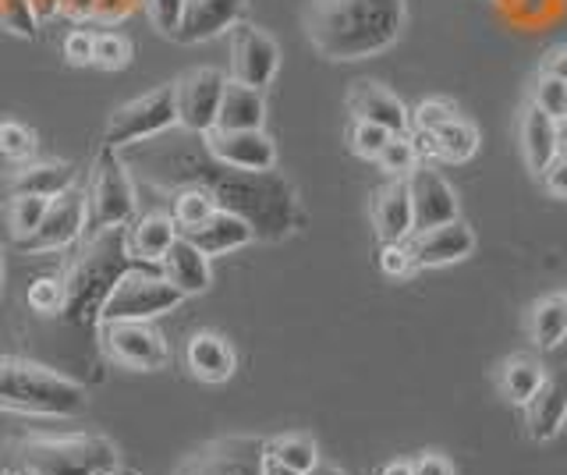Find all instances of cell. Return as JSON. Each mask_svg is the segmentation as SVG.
Segmentation results:
<instances>
[{
  "instance_id": "29",
  "label": "cell",
  "mask_w": 567,
  "mask_h": 475,
  "mask_svg": "<svg viewBox=\"0 0 567 475\" xmlns=\"http://www.w3.org/2000/svg\"><path fill=\"white\" fill-rule=\"evenodd\" d=\"M543 380H546V365L536 355H511L501 365V394L511 404H522V409L536 397Z\"/></svg>"
},
{
  "instance_id": "38",
  "label": "cell",
  "mask_w": 567,
  "mask_h": 475,
  "mask_svg": "<svg viewBox=\"0 0 567 475\" xmlns=\"http://www.w3.org/2000/svg\"><path fill=\"white\" fill-rule=\"evenodd\" d=\"M93 64L106 68V72H121L132 64V43L121 32H100L93 47Z\"/></svg>"
},
{
  "instance_id": "48",
  "label": "cell",
  "mask_w": 567,
  "mask_h": 475,
  "mask_svg": "<svg viewBox=\"0 0 567 475\" xmlns=\"http://www.w3.org/2000/svg\"><path fill=\"white\" fill-rule=\"evenodd\" d=\"M262 475H301V472H295V468H288L284 462H277V457L266 454L262 457Z\"/></svg>"
},
{
  "instance_id": "9",
  "label": "cell",
  "mask_w": 567,
  "mask_h": 475,
  "mask_svg": "<svg viewBox=\"0 0 567 475\" xmlns=\"http://www.w3.org/2000/svg\"><path fill=\"white\" fill-rule=\"evenodd\" d=\"M266 440L262 436H217L182 457L174 475H262Z\"/></svg>"
},
{
  "instance_id": "6",
  "label": "cell",
  "mask_w": 567,
  "mask_h": 475,
  "mask_svg": "<svg viewBox=\"0 0 567 475\" xmlns=\"http://www.w3.org/2000/svg\"><path fill=\"white\" fill-rule=\"evenodd\" d=\"M89 217H85V231L96 235L106 227H124L135 217V182H132V167L121 161L117 149L103 146L96 153L93 164V182H89Z\"/></svg>"
},
{
  "instance_id": "27",
  "label": "cell",
  "mask_w": 567,
  "mask_h": 475,
  "mask_svg": "<svg viewBox=\"0 0 567 475\" xmlns=\"http://www.w3.org/2000/svg\"><path fill=\"white\" fill-rule=\"evenodd\" d=\"M174 238L177 224L171 214H146L128 227V252L135 262H164Z\"/></svg>"
},
{
  "instance_id": "13",
  "label": "cell",
  "mask_w": 567,
  "mask_h": 475,
  "mask_svg": "<svg viewBox=\"0 0 567 475\" xmlns=\"http://www.w3.org/2000/svg\"><path fill=\"white\" fill-rule=\"evenodd\" d=\"M280 72V47L270 32L248 22L230 29V79L252 90H266Z\"/></svg>"
},
{
  "instance_id": "43",
  "label": "cell",
  "mask_w": 567,
  "mask_h": 475,
  "mask_svg": "<svg viewBox=\"0 0 567 475\" xmlns=\"http://www.w3.org/2000/svg\"><path fill=\"white\" fill-rule=\"evenodd\" d=\"M380 270L386 277H408L415 270V262H412V256H408L404 241H380Z\"/></svg>"
},
{
  "instance_id": "14",
  "label": "cell",
  "mask_w": 567,
  "mask_h": 475,
  "mask_svg": "<svg viewBox=\"0 0 567 475\" xmlns=\"http://www.w3.org/2000/svg\"><path fill=\"white\" fill-rule=\"evenodd\" d=\"M408 196H412V220L415 231H430V227L457 220V196L451 182L433 167H415L408 174Z\"/></svg>"
},
{
  "instance_id": "3",
  "label": "cell",
  "mask_w": 567,
  "mask_h": 475,
  "mask_svg": "<svg viewBox=\"0 0 567 475\" xmlns=\"http://www.w3.org/2000/svg\"><path fill=\"white\" fill-rule=\"evenodd\" d=\"M132 267L135 259L128 252V227H106V231L89 235V241H82L64 262L61 316L75 327H93L100 320L106 295Z\"/></svg>"
},
{
  "instance_id": "19",
  "label": "cell",
  "mask_w": 567,
  "mask_h": 475,
  "mask_svg": "<svg viewBox=\"0 0 567 475\" xmlns=\"http://www.w3.org/2000/svg\"><path fill=\"white\" fill-rule=\"evenodd\" d=\"M75 182V167L64 161H29L22 167L8 171L0 178V199H18V196H43L53 199Z\"/></svg>"
},
{
  "instance_id": "51",
  "label": "cell",
  "mask_w": 567,
  "mask_h": 475,
  "mask_svg": "<svg viewBox=\"0 0 567 475\" xmlns=\"http://www.w3.org/2000/svg\"><path fill=\"white\" fill-rule=\"evenodd\" d=\"M306 475H344L341 468H337V465H323V462H319L312 472H306Z\"/></svg>"
},
{
  "instance_id": "49",
  "label": "cell",
  "mask_w": 567,
  "mask_h": 475,
  "mask_svg": "<svg viewBox=\"0 0 567 475\" xmlns=\"http://www.w3.org/2000/svg\"><path fill=\"white\" fill-rule=\"evenodd\" d=\"M32 8H35L40 19H47V14H58L64 8V0H32Z\"/></svg>"
},
{
  "instance_id": "47",
  "label": "cell",
  "mask_w": 567,
  "mask_h": 475,
  "mask_svg": "<svg viewBox=\"0 0 567 475\" xmlns=\"http://www.w3.org/2000/svg\"><path fill=\"white\" fill-rule=\"evenodd\" d=\"M539 68L567 85V43H564V47H554V50H546V58H543Z\"/></svg>"
},
{
  "instance_id": "17",
  "label": "cell",
  "mask_w": 567,
  "mask_h": 475,
  "mask_svg": "<svg viewBox=\"0 0 567 475\" xmlns=\"http://www.w3.org/2000/svg\"><path fill=\"white\" fill-rule=\"evenodd\" d=\"M348 111L359 121H372V125L386 128L390 135H412V111L404 107L398 93H390L386 85L362 79L351 85L348 93Z\"/></svg>"
},
{
  "instance_id": "15",
  "label": "cell",
  "mask_w": 567,
  "mask_h": 475,
  "mask_svg": "<svg viewBox=\"0 0 567 475\" xmlns=\"http://www.w3.org/2000/svg\"><path fill=\"white\" fill-rule=\"evenodd\" d=\"M404 245H408V256L415 262V270H436V267H451V262L472 256L475 235L468 224L451 220V224L430 227V231H415Z\"/></svg>"
},
{
  "instance_id": "44",
  "label": "cell",
  "mask_w": 567,
  "mask_h": 475,
  "mask_svg": "<svg viewBox=\"0 0 567 475\" xmlns=\"http://www.w3.org/2000/svg\"><path fill=\"white\" fill-rule=\"evenodd\" d=\"M93 47H96L93 32L75 29V32H68V40H64V58L71 64H93Z\"/></svg>"
},
{
  "instance_id": "39",
  "label": "cell",
  "mask_w": 567,
  "mask_h": 475,
  "mask_svg": "<svg viewBox=\"0 0 567 475\" xmlns=\"http://www.w3.org/2000/svg\"><path fill=\"white\" fill-rule=\"evenodd\" d=\"M29 309L40 312V316H58L64 309V285L53 277H40L29 285Z\"/></svg>"
},
{
  "instance_id": "53",
  "label": "cell",
  "mask_w": 567,
  "mask_h": 475,
  "mask_svg": "<svg viewBox=\"0 0 567 475\" xmlns=\"http://www.w3.org/2000/svg\"><path fill=\"white\" fill-rule=\"evenodd\" d=\"M4 475H18V472H4Z\"/></svg>"
},
{
  "instance_id": "37",
  "label": "cell",
  "mask_w": 567,
  "mask_h": 475,
  "mask_svg": "<svg viewBox=\"0 0 567 475\" xmlns=\"http://www.w3.org/2000/svg\"><path fill=\"white\" fill-rule=\"evenodd\" d=\"M35 22H40V14H35L32 0H0V29L4 32H14V37L22 40H35Z\"/></svg>"
},
{
  "instance_id": "11",
  "label": "cell",
  "mask_w": 567,
  "mask_h": 475,
  "mask_svg": "<svg viewBox=\"0 0 567 475\" xmlns=\"http://www.w3.org/2000/svg\"><path fill=\"white\" fill-rule=\"evenodd\" d=\"M85 217H89V199L82 188H64L61 196H53L47 214L40 220L32 235L18 238L14 249L18 252H53V249H68V245H75L79 235L85 231Z\"/></svg>"
},
{
  "instance_id": "31",
  "label": "cell",
  "mask_w": 567,
  "mask_h": 475,
  "mask_svg": "<svg viewBox=\"0 0 567 475\" xmlns=\"http://www.w3.org/2000/svg\"><path fill=\"white\" fill-rule=\"evenodd\" d=\"M266 454L277 457V462H284L288 468L301 472V475L319 465V447H316V440L306 433H288V436H277V440H266Z\"/></svg>"
},
{
  "instance_id": "20",
  "label": "cell",
  "mask_w": 567,
  "mask_h": 475,
  "mask_svg": "<svg viewBox=\"0 0 567 475\" xmlns=\"http://www.w3.org/2000/svg\"><path fill=\"white\" fill-rule=\"evenodd\" d=\"M518 138H522V156H525V167L539 174L557 161V153L564 149V128L557 125L554 117L543 114L536 103H525L522 121H518Z\"/></svg>"
},
{
  "instance_id": "28",
  "label": "cell",
  "mask_w": 567,
  "mask_h": 475,
  "mask_svg": "<svg viewBox=\"0 0 567 475\" xmlns=\"http://www.w3.org/2000/svg\"><path fill=\"white\" fill-rule=\"evenodd\" d=\"M528 338L539 351L557 348L567 338V291L543 295L528 312Z\"/></svg>"
},
{
  "instance_id": "21",
  "label": "cell",
  "mask_w": 567,
  "mask_h": 475,
  "mask_svg": "<svg viewBox=\"0 0 567 475\" xmlns=\"http://www.w3.org/2000/svg\"><path fill=\"white\" fill-rule=\"evenodd\" d=\"M245 8H248V0H188L182 29H177V40L182 43L217 40L220 32L235 29L241 22Z\"/></svg>"
},
{
  "instance_id": "5",
  "label": "cell",
  "mask_w": 567,
  "mask_h": 475,
  "mask_svg": "<svg viewBox=\"0 0 567 475\" xmlns=\"http://www.w3.org/2000/svg\"><path fill=\"white\" fill-rule=\"evenodd\" d=\"M18 475H103L114 472L121 454L114 440L100 433L71 436H25L11 447Z\"/></svg>"
},
{
  "instance_id": "4",
  "label": "cell",
  "mask_w": 567,
  "mask_h": 475,
  "mask_svg": "<svg viewBox=\"0 0 567 475\" xmlns=\"http://www.w3.org/2000/svg\"><path fill=\"white\" fill-rule=\"evenodd\" d=\"M89 409L85 386L43 362L0 355V412L75 419Z\"/></svg>"
},
{
  "instance_id": "26",
  "label": "cell",
  "mask_w": 567,
  "mask_h": 475,
  "mask_svg": "<svg viewBox=\"0 0 567 475\" xmlns=\"http://www.w3.org/2000/svg\"><path fill=\"white\" fill-rule=\"evenodd\" d=\"M262 121H266L262 90H252V85H241L235 79H227L224 100H220V114H217V128H224V132H252V128H262Z\"/></svg>"
},
{
  "instance_id": "36",
  "label": "cell",
  "mask_w": 567,
  "mask_h": 475,
  "mask_svg": "<svg viewBox=\"0 0 567 475\" xmlns=\"http://www.w3.org/2000/svg\"><path fill=\"white\" fill-rule=\"evenodd\" d=\"M390 138H394V135H390L386 128H380V125H372V121H359V117L351 121L348 143H351V153H359L362 161H380V153L386 149Z\"/></svg>"
},
{
  "instance_id": "7",
  "label": "cell",
  "mask_w": 567,
  "mask_h": 475,
  "mask_svg": "<svg viewBox=\"0 0 567 475\" xmlns=\"http://www.w3.org/2000/svg\"><path fill=\"white\" fill-rule=\"evenodd\" d=\"M185 295L177 291L167 277L150 273L132 267L124 273L114 291L106 295V302L100 309V323H117V320H156V316L171 312L174 306H182Z\"/></svg>"
},
{
  "instance_id": "45",
  "label": "cell",
  "mask_w": 567,
  "mask_h": 475,
  "mask_svg": "<svg viewBox=\"0 0 567 475\" xmlns=\"http://www.w3.org/2000/svg\"><path fill=\"white\" fill-rule=\"evenodd\" d=\"M539 182L546 185L549 196H557V199H567V146L557 153V161L549 164L543 174H539Z\"/></svg>"
},
{
  "instance_id": "33",
  "label": "cell",
  "mask_w": 567,
  "mask_h": 475,
  "mask_svg": "<svg viewBox=\"0 0 567 475\" xmlns=\"http://www.w3.org/2000/svg\"><path fill=\"white\" fill-rule=\"evenodd\" d=\"M543 114H549L557 125H567V85L560 79H554L549 72H536V82H532V96H528Z\"/></svg>"
},
{
  "instance_id": "32",
  "label": "cell",
  "mask_w": 567,
  "mask_h": 475,
  "mask_svg": "<svg viewBox=\"0 0 567 475\" xmlns=\"http://www.w3.org/2000/svg\"><path fill=\"white\" fill-rule=\"evenodd\" d=\"M213 209H217V203H213L203 188H177L171 192V217L177 224V235L188 231V227H199Z\"/></svg>"
},
{
  "instance_id": "42",
  "label": "cell",
  "mask_w": 567,
  "mask_h": 475,
  "mask_svg": "<svg viewBox=\"0 0 567 475\" xmlns=\"http://www.w3.org/2000/svg\"><path fill=\"white\" fill-rule=\"evenodd\" d=\"M150 11V22L156 32H164V37L177 40V29H182V19H185V4L188 0H142Z\"/></svg>"
},
{
  "instance_id": "34",
  "label": "cell",
  "mask_w": 567,
  "mask_h": 475,
  "mask_svg": "<svg viewBox=\"0 0 567 475\" xmlns=\"http://www.w3.org/2000/svg\"><path fill=\"white\" fill-rule=\"evenodd\" d=\"M4 206H8L11 235H14V241H18V238H25V235L35 231V227H40V220H43V214H47L50 199H43V196H18V199H8Z\"/></svg>"
},
{
  "instance_id": "16",
  "label": "cell",
  "mask_w": 567,
  "mask_h": 475,
  "mask_svg": "<svg viewBox=\"0 0 567 475\" xmlns=\"http://www.w3.org/2000/svg\"><path fill=\"white\" fill-rule=\"evenodd\" d=\"M203 146L217 156L220 164L238 167V171H274L277 164V146L262 128H252V132L213 128L203 135Z\"/></svg>"
},
{
  "instance_id": "46",
  "label": "cell",
  "mask_w": 567,
  "mask_h": 475,
  "mask_svg": "<svg viewBox=\"0 0 567 475\" xmlns=\"http://www.w3.org/2000/svg\"><path fill=\"white\" fill-rule=\"evenodd\" d=\"M412 475H454V465L447 454H436V451H425L415 457Z\"/></svg>"
},
{
  "instance_id": "22",
  "label": "cell",
  "mask_w": 567,
  "mask_h": 475,
  "mask_svg": "<svg viewBox=\"0 0 567 475\" xmlns=\"http://www.w3.org/2000/svg\"><path fill=\"white\" fill-rule=\"evenodd\" d=\"M185 365L195 380L203 383H224L235 376V365H238V355L235 348L227 344V338L213 330H199L192 333L188 344H185Z\"/></svg>"
},
{
  "instance_id": "12",
  "label": "cell",
  "mask_w": 567,
  "mask_h": 475,
  "mask_svg": "<svg viewBox=\"0 0 567 475\" xmlns=\"http://www.w3.org/2000/svg\"><path fill=\"white\" fill-rule=\"evenodd\" d=\"M227 75L217 68H195L185 79L174 82V100H177V125L188 135H206L217 128L220 100H224Z\"/></svg>"
},
{
  "instance_id": "41",
  "label": "cell",
  "mask_w": 567,
  "mask_h": 475,
  "mask_svg": "<svg viewBox=\"0 0 567 475\" xmlns=\"http://www.w3.org/2000/svg\"><path fill=\"white\" fill-rule=\"evenodd\" d=\"M457 117V107L451 100H443V96H433V100H422L419 107H415V114H412V128L415 132H436V128H443L447 121H454Z\"/></svg>"
},
{
  "instance_id": "30",
  "label": "cell",
  "mask_w": 567,
  "mask_h": 475,
  "mask_svg": "<svg viewBox=\"0 0 567 475\" xmlns=\"http://www.w3.org/2000/svg\"><path fill=\"white\" fill-rule=\"evenodd\" d=\"M433 143H436V161L465 164L478 149V132H475V125H468V121L457 114L454 121H447V125L433 132Z\"/></svg>"
},
{
  "instance_id": "25",
  "label": "cell",
  "mask_w": 567,
  "mask_h": 475,
  "mask_svg": "<svg viewBox=\"0 0 567 475\" xmlns=\"http://www.w3.org/2000/svg\"><path fill=\"white\" fill-rule=\"evenodd\" d=\"M164 277L185 298L188 295H203L209 288V280H213L209 277V256L195 249L185 235H177L174 245L167 249V256H164Z\"/></svg>"
},
{
  "instance_id": "40",
  "label": "cell",
  "mask_w": 567,
  "mask_h": 475,
  "mask_svg": "<svg viewBox=\"0 0 567 475\" xmlns=\"http://www.w3.org/2000/svg\"><path fill=\"white\" fill-rule=\"evenodd\" d=\"M35 149V135L22 121H0V153L8 161H29Z\"/></svg>"
},
{
  "instance_id": "1",
  "label": "cell",
  "mask_w": 567,
  "mask_h": 475,
  "mask_svg": "<svg viewBox=\"0 0 567 475\" xmlns=\"http://www.w3.org/2000/svg\"><path fill=\"white\" fill-rule=\"evenodd\" d=\"M128 167H138L142 182L167 192V196L177 188H203L217 203V209L238 214L252 224L256 238L266 241H280L298 224L295 188L280 174L227 167L203 143L199 149L185 146V138L177 146H156L150 149V156H142L138 164Z\"/></svg>"
},
{
  "instance_id": "52",
  "label": "cell",
  "mask_w": 567,
  "mask_h": 475,
  "mask_svg": "<svg viewBox=\"0 0 567 475\" xmlns=\"http://www.w3.org/2000/svg\"><path fill=\"white\" fill-rule=\"evenodd\" d=\"M103 475H124V472H117V468H114V472H103Z\"/></svg>"
},
{
  "instance_id": "8",
  "label": "cell",
  "mask_w": 567,
  "mask_h": 475,
  "mask_svg": "<svg viewBox=\"0 0 567 475\" xmlns=\"http://www.w3.org/2000/svg\"><path fill=\"white\" fill-rule=\"evenodd\" d=\"M171 125H177L174 85H159V90H150L146 96H138V100L124 103V107L114 111L111 125H106V132H103V146L124 149V146L146 143V138H156Z\"/></svg>"
},
{
  "instance_id": "10",
  "label": "cell",
  "mask_w": 567,
  "mask_h": 475,
  "mask_svg": "<svg viewBox=\"0 0 567 475\" xmlns=\"http://www.w3.org/2000/svg\"><path fill=\"white\" fill-rule=\"evenodd\" d=\"M100 344L121 369H135V373H153V369H164L171 362L164 333L150 327V320L100 323Z\"/></svg>"
},
{
  "instance_id": "50",
  "label": "cell",
  "mask_w": 567,
  "mask_h": 475,
  "mask_svg": "<svg viewBox=\"0 0 567 475\" xmlns=\"http://www.w3.org/2000/svg\"><path fill=\"white\" fill-rule=\"evenodd\" d=\"M380 475H412V462H390Z\"/></svg>"
},
{
  "instance_id": "24",
  "label": "cell",
  "mask_w": 567,
  "mask_h": 475,
  "mask_svg": "<svg viewBox=\"0 0 567 475\" xmlns=\"http://www.w3.org/2000/svg\"><path fill=\"white\" fill-rule=\"evenodd\" d=\"M182 235L206 256H224V252L241 249L248 241H256L252 224L241 220L238 214H227V209H213L199 227H188Z\"/></svg>"
},
{
  "instance_id": "18",
  "label": "cell",
  "mask_w": 567,
  "mask_h": 475,
  "mask_svg": "<svg viewBox=\"0 0 567 475\" xmlns=\"http://www.w3.org/2000/svg\"><path fill=\"white\" fill-rule=\"evenodd\" d=\"M567 422V369H546V380L525 404V430L536 444H549Z\"/></svg>"
},
{
  "instance_id": "35",
  "label": "cell",
  "mask_w": 567,
  "mask_h": 475,
  "mask_svg": "<svg viewBox=\"0 0 567 475\" xmlns=\"http://www.w3.org/2000/svg\"><path fill=\"white\" fill-rule=\"evenodd\" d=\"M377 164L390 174V178H408V174L419 167V149L412 143V135H394V138H390Z\"/></svg>"
},
{
  "instance_id": "2",
  "label": "cell",
  "mask_w": 567,
  "mask_h": 475,
  "mask_svg": "<svg viewBox=\"0 0 567 475\" xmlns=\"http://www.w3.org/2000/svg\"><path fill=\"white\" fill-rule=\"evenodd\" d=\"M404 0H309L306 37L327 61H365L404 32Z\"/></svg>"
},
{
  "instance_id": "23",
  "label": "cell",
  "mask_w": 567,
  "mask_h": 475,
  "mask_svg": "<svg viewBox=\"0 0 567 475\" xmlns=\"http://www.w3.org/2000/svg\"><path fill=\"white\" fill-rule=\"evenodd\" d=\"M372 224H377L380 241H408L415 235L408 178H390L377 196H372Z\"/></svg>"
}]
</instances>
